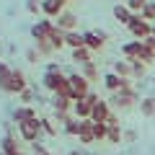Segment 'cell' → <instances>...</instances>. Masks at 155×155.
<instances>
[{"mask_svg":"<svg viewBox=\"0 0 155 155\" xmlns=\"http://www.w3.org/2000/svg\"><path fill=\"white\" fill-rule=\"evenodd\" d=\"M140 49H142V41L134 39V41H127V44L122 47V54H124V60H137V57H140Z\"/></svg>","mask_w":155,"mask_h":155,"instance_id":"ac0fdd59","label":"cell"},{"mask_svg":"<svg viewBox=\"0 0 155 155\" xmlns=\"http://www.w3.org/2000/svg\"><path fill=\"white\" fill-rule=\"evenodd\" d=\"M26 57H28V62H36V60H39V52H36V49H28Z\"/></svg>","mask_w":155,"mask_h":155,"instance_id":"60d3db41","label":"cell"},{"mask_svg":"<svg viewBox=\"0 0 155 155\" xmlns=\"http://www.w3.org/2000/svg\"><path fill=\"white\" fill-rule=\"evenodd\" d=\"M137 60H142L145 65H150V62H155V49H150V47L142 44V49H140V57Z\"/></svg>","mask_w":155,"mask_h":155,"instance_id":"d6a6232c","label":"cell"},{"mask_svg":"<svg viewBox=\"0 0 155 155\" xmlns=\"http://www.w3.org/2000/svg\"><path fill=\"white\" fill-rule=\"evenodd\" d=\"M147 3H150V0H127V8H129L132 13H140L145 5H147Z\"/></svg>","mask_w":155,"mask_h":155,"instance_id":"e575fe53","label":"cell"},{"mask_svg":"<svg viewBox=\"0 0 155 155\" xmlns=\"http://www.w3.org/2000/svg\"><path fill=\"white\" fill-rule=\"evenodd\" d=\"M119 3H127V0H119Z\"/></svg>","mask_w":155,"mask_h":155,"instance_id":"f907efd6","label":"cell"},{"mask_svg":"<svg viewBox=\"0 0 155 155\" xmlns=\"http://www.w3.org/2000/svg\"><path fill=\"white\" fill-rule=\"evenodd\" d=\"M18 134H21V140H26V142H36V140L41 137V124H39V119L21 122L18 124Z\"/></svg>","mask_w":155,"mask_h":155,"instance_id":"277c9868","label":"cell"},{"mask_svg":"<svg viewBox=\"0 0 155 155\" xmlns=\"http://www.w3.org/2000/svg\"><path fill=\"white\" fill-rule=\"evenodd\" d=\"M47 72H62V70H60L57 62H49V65H47Z\"/></svg>","mask_w":155,"mask_h":155,"instance_id":"b9f144b4","label":"cell"},{"mask_svg":"<svg viewBox=\"0 0 155 155\" xmlns=\"http://www.w3.org/2000/svg\"><path fill=\"white\" fill-rule=\"evenodd\" d=\"M18 96H21V101H23V106H28V101L34 98V93H31V91H28V88L23 91V93H18Z\"/></svg>","mask_w":155,"mask_h":155,"instance_id":"f35d334b","label":"cell"},{"mask_svg":"<svg viewBox=\"0 0 155 155\" xmlns=\"http://www.w3.org/2000/svg\"><path fill=\"white\" fill-rule=\"evenodd\" d=\"M83 36H85V47H88L91 52H98L101 47L106 44L109 34H106V31H101V28H96V31H85Z\"/></svg>","mask_w":155,"mask_h":155,"instance_id":"5b68a950","label":"cell"},{"mask_svg":"<svg viewBox=\"0 0 155 155\" xmlns=\"http://www.w3.org/2000/svg\"><path fill=\"white\" fill-rule=\"evenodd\" d=\"M91 109H93V104H91L88 98L72 101V114H75V119H88V116H91Z\"/></svg>","mask_w":155,"mask_h":155,"instance_id":"5bb4252c","label":"cell"},{"mask_svg":"<svg viewBox=\"0 0 155 155\" xmlns=\"http://www.w3.org/2000/svg\"><path fill=\"white\" fill-rule=\"evenodd\" d=\"M106 142H111V145H122V142H124V132H122V127H119V124H109Z\"/></svg>","mask_w":155,"mask_h":155,"instance_id":"44dd1931","label":"cell"},{"mask_svg":"<svg viewBox=\"0 0 155 155\" xmlns=\"http://www.w3.org/2000/svg\"><path fill=\"white\" fill-rule=\"evenodd\" d=\"M134 137H137V134H134L132 129H129V132H124V142H134Z\"/></svg>","mask_w":155,"mask_h":155,"instance_id":"ee69618b","label":"cell"},{"mask_svg":"<svg viewBox=\"0 0 155 155\" xmlns=\"http://www.w3.org/2000/svg\"><path fill=\"white\" fill-rule=\"evenodd\" d=\"M111 104L116 106V109H129V106H134L137 104V91L134 88H124V91H116V93H111Z\"/></svg>","mask_w":155,"mask_h":155,"instance_id":"3957f363","label":"cell"},{"mask_svg":"<svg viewBox=\"0 0 155 155\" xmlns=\"http://www.w3.org/2000/svg\"><path fill=\"white\" fill-rule=\"evenodd\" d=\"M129 65H132V78H142L145 70H147V65L142 60H129Z\"/></svg>","mask_w":155,"mask_h":155,"instance_id":"4dcf8cb0","label":"cell"},{"mask_svg":"<svg viewBox=\"0 0 155 155\" xmlns=\"http://www.w3.org/2000/svg\"><path fill=\"white\" fill-rule=\"evenodd\" d=\"M109 114H111V109H109V101H98V104H93V109H91V122H106L109 119Z\"/></svg>","mask_w":155,"mask_h":155,"instance_id":"7c38bea8","label":"cell"},{"mask_svg":"<svg viewBox=\"0 0 155 155\" xmlns=\"http://www.w3.org/2000/svg\"><path fill=\"white\" fill-rule=\"evenodd\" d=\"M62 11H65V5H62L60 0H41V13H44V16L57 18Z\"/></svg>","mask_w":155,"mask_h":155,"instance_id":"2e32d148","label":"cell"},{"mask_svg":"<svg viewBox=\"0 0 155 155\" xmlns=\"http://www.w3.org/2000/svg\"><path fill=\"white\" fill-rule=\"evenodd\" d=\"M114 72L119 78H132V65H129V60H116L114 62Z\"/></svg>","mask_w":155,"mask_h":155,"instance_id":"484cf974","label":"cell"},{"mask_svg":"<svg viewBox=\"0 0 155 155\" xmlns=\"http://www.w3.org/2000/svg\"><path fill=\"white\" fill-rule=\"evenodd\" d=\"M70 155H83V153H78V150H72V153H70Z\"/></svg>","mask_w":155,"mask_h":155,"instance_id":"bcb514c9","label":"cell"},{"mask_svg":"<svg viewBox=\"0 0 155 155\" xmlns=\"http://www.w3.org/2000/svg\"><path fill=\"white\" fill-rule=\"evenodd\" d=\"M67 80H70V96H72V101H78V98H85V96L91 93V83L85 80L80 72H75V75H67Z\"/></svg>","mask_w":155,"mask_h":155,"instance_id":"6da1fadb","label":"cell"},{"mask_svg":"<svg viewBox=\"0 0 155 155\" xmlns=\"http://www.w3.org/2000/svg\"><path fill=\"white\" fill-rule=\"evenodd\" d=\"M49 41H52V47H54L57 52L65 47V31H62V28H57V23H54V28H52V34H49Z\"/></svg>","mask_w":155,"mask_h":155,"instance_id":"d4e9b609","label":"cell"},{"mask_svg":"<svg viewBox=\"0 0 155 155\" xmlns=\"http://www.w3.org/2000/svg\"><path fill=\"white\" fill-rule=\"evenodd\" d=\"M83 70H80V75L88 80V83H93V80H98V67H96V62H85V65H80Z\"/></svg>","mask_w":155,"mask_h":155,"instance_id":"cb8c5ba5","label":"cell"},{"mask_svg":"<svg viewBox=\"0 0 155 155\" xmlns=\"http://www.w3.org/2000/svg\"><path fill=\"white\" fill-rule=\"evenodd\" d=\"M31 153H34V155H52L49 150L44 147V145L39 142V140H36V142H31Z\"/></svg>","mask_w":155,"mask_h":155,"instance_id":"d590c367","label":"cell"},{"mask_svg":"<svg viewBox=\"0 0 155 155\" xmlns=\"http://www.w3.org/2000/svg\"><path fill=\"white\" fill-rule=\"evenodd\" d=\"M8 80H11V67L5 62H0V91L8 93Z\"/></svg>","mask_w":155,"mask_h":155,"instance_id":"83f0119b","label":"cell"},{"mask_svg":"<svg viewBox=\"0 0 155 155\" xmlns=\"http://www.w3.org/2000/svg\"><path fill=\"white\" fill-rule=\"evenodd\" d=\"M26 8L31 13H39V11H41V0H26Z\"/></svg>","mask_w":155,"mask_h":155,"instance_id":"8d00e7d4","label":"cell"},{"mask_svg":"<svg viewBox=\"0 0 155 155\" xmlns=\"http://www.w3.org/2000/svg\"><path fill=\"white\" fill-rule=\"evenodd\" d=\"M127 28H129V34H132L134 39H140V41H142L145 36H150V34H153V23H147L140 13H134V16H132V21L127 23Z\"/></svg>","mask_w":155,"mask_h":155,"instance_id":"7a4b0ae2","label":"cell"},{"mask_svg":"<svg viewBox=\"0 0 155 155\" xmlns=\"http://www.w3.org/2000/svg\"><path fill=\"white\" fill-rule=\"evenodd\" d=\"M39 124H41V134H47V137H54L57 134V127L49 122V119H39Z\"/></svg>","mask_w":155,"mask_h":155,"instance_id":"836d02e7","label":"cell"},{"mask_svg":"<svg viewBox=\"0 0 155 155\" xmlns=\"http://www.w3.org/2000/svg\"><path fill=\"white\" fill-rule=\"evenodd\" d=\"M85 98H88L91 104H98V101H101V98H98V96H96V93H88V96H85Z\"/></svg>","mask_w":155,"mask_h":155,"instance_id":"f6af8a7d","label":"cell"},{"mask_svg":"<svg viewBox=\"0 0 155 155\" xmlns=\"http://www.w3.org/2000/svg\"><path fill=\"white\" fill-rule=\"evenodd\" d=\"M106 132H109V124H106V122H93V137H96V142H106Z\"/></svg>","mask_w":155,"mask_h":155,"instance_id":"4316f807","label":"cell"},{"mask_svg":"<svg viewBox=\"0 0 155 155\" xmlns=\"http://www.w3.org/2000/svg\"><path fill=\"white\" fill-rule=\"evenodd\" d=\"M60 3H62V5H67V3H70V0H60Z\"/></svg>","mask_w":155,"mask_h":155,"instance_id":"7dc6e473","label":"cell"},{"mask_svg":"<svg viewBox=\"0 0 155 155\" xmlns=\"http://www.w3.org/2000/svg\"><path fill=\"white\" fill-rule=\"evenodd\" d=\"M36 52H39V54H52L54 47H52L49 39H36Z\"/></svg>","mask_w":155,"mask_h":155,"instance_id":"f546056e","label":"cell"},{"mask_svg":"<svg viewBox=\"0 0 155 155\" xmlns=\"http://www.w3.org/2000/svg\"><path fill=\"white\" fill-rule=\"evenodd\" d=\"M65 47H70V49H80V47H85V36L78 31H67L65 34Z\"/></svg>","mask_w":155,"mask_h":155,"instance_id":"d6986e66","label":"cell"},{"mask_svg":"<svg viewBox=\"0 0 155 155\" xmlns=\"http://www.w3.org/2000/svg\"><path fill=\"white\" fill-rule=\"evenodd\" d=\"M78 140H80L83 145H93V142H96V137H93V122H91V119H80Z\"/></svg>","mask_w":155,"mask_h":155,"instance_id":"30bf717a","label":"cell"},{"mask_svg":"<svg viewBox=\"0 0 155 155\" xmlns=\"http://www.w3.org/2000/svg\"><path fill=\"white\" fill-rule=\"evenodd\" d=\"M31 119H36V109H34V106H18V109L13 111V122L16 124L31 122Z\"/></svg>","mask_w":155,"mask_h":155,"instance_id":"9a60e30c","label":"cell"},{"mask_svg":"<svg viewBox=\"0 0 155 155\" xmlns=\"http://www.w3.org/2000/svg\"><path fill=\"white\" fill-rule=\"evenodd\" d=\"M18 155H26V153H23V150H21V153H18Z\"/></svg>","mask_w":155,"mask_h":155,"instance_id":"681fc988","label":"cell"},{"mask_svg":"<svg viewBox=\"0 0 155 155\" xmlns=\"http://www.w3.org/2000/svg\"><path fill=\"white\" fill-rule=\"evenodd\" d=\"M41 83H44V88H47V91L57 93V91H60V85H62V83H67V75H65V72H44Z\"/></svg>","mask_w":155,"mask_h":155,"instance_id":"ba28073f","label":"cell"},{"mask_svg":"<svg viewBox=\"0 0 155 155\" xmlns=\"http://www.w3.org/2000/svg\"><path fill=\"white\" fill-rule=\"evenodd\" d=\"M153 36H155V23H153Z\"/></svg>","mask_w":155,"mask_h":155,"instance_id":"c3c4849f","label":"cell"},{"mask_svg":"<svg viewBox=\"0 0 155 155\" xmlns=\"http://www.w3.org/2000/svg\"><path fill=\"white\" fill-rule=\"evenodd\" d=\"M21 153V142H16L13 134H5L0 140V155H18Z\"/></svg>","mask_w":155,"mask_h":155,"instance_id":"4fadbf2b","label":"cell"},{"mask_svg":"<svg viewBox=\"0 0 155 155\" xmlns=\"http://www.w3.org/2000/svg\"><path fill=\"white\" fill-rule=\"evenodd\" d=\"M106 124H119V116H116L114 111H111V114H109V119H106Z\"/></svg>","mask_w":155,"mask_h":155,"instance_id":"7bdbcfd3","label":"cell"},{"mask_svg":"<svg viewBox=\"0 0 155 155\" xmlns=\"http://www.w3.org/2000/svg\"><path fill=\"white\" fill-rule=\"evenodd\" d=\"M140 114L142 116H155V96L140 98Z\"/></svg>","mask_w":155,"mask_h":155,"instance_id":"603a6c76","label":"cell"},{"mask_svg":"<svg viewBox=\"0 0 155 155\" xmlns=\"http://www.w3.org/2000/svg\"><path fill=\"white\" fill-rule=\"evenodd\" d=\"M52 28H54V21H49V18H41L39 23H34V26H31V36H34V41H36V39H49Z\"/></svg>","mask_w":155,"mask_h":155,"instance_id":"9c48e42d","label":"cell"},{"mask_svg":"<svg viewBox=\"0 0 155 155\" xmlns=\"http://www.w3.org/2000/svg\"><path fill=\"white\" fill-rule=\"evenodd\" d=\"M91 57H93V52H91L88 47H80V49H72V57H70V60L78 62V65H85V62H93Z\"/></svg>","mask_w":155,"mask_h":155,"instance_id":"7402d4cb","label":"cell"},{"mask_svg":"<svg viewBox=\"0 0 155 155\" xmlns=\"http://www.w3.org/2000/svg\"><path fill=\"white\" fill-rule=\"evenodd\" d=\"M132 16H134V13L127 8V3H116V5H114V18H116L119 23H124V26H127V23L132 21Z\"/></svg>","mask_w":155,"mask_h":155,"instance_id":"e0dca14e","label":"cell"},{"mask_svg":"<svg viewBox=\"0 0 155 155\" xmlns=\"http://www.w3.org/2000/svg\"><path fill=\"white\" fill-rule=\"evenodd\" d=\"M140 16H142L147 23H155V3H153V0H150L147 5H145L142 11H140Z\"/></svg>","mask_w":155,"mask_h":155,"instance_id":"f1b7e54d","label":"cell"},{"mask_svg":"<svg viewBox=\"0 0 155 155\" xmlns=\"http://www.w3.org/2000/svg\"><path fill=\"white\" fill-rule=\"evenodd\" d=\"M57 28H62V31H75L78 28V16L75 13H70V11H62L60 16H57Z\"/></svg>","mask_w":155,"mask_h":155,"instance_id":"8fae6325","label":"cell"},{"mask_svg":"<svg viewBox=\"0 0 155 155\" xmlns=\"http://www.w3.org/2000/svg\"><path fill=\"white\" fill-rule=\"evenodd\" d=\"M104 85L111 91V93H116V91H124V88H132L129 78H119L116 72H109V75H104Z\"/></svg>","mask_w":155,"mask_h":155,"instance_id":"8992f818","label":"cell"},{"mask_svg":"<svg viewBox=\"0 0 155 155\" xmlns=\"http://www.w3.org/2000/svg\"><path fill=\"white\" fill-rule=\"evenodd\" d=\"M28 85H26V75H23L18 67L11 70V80H8V93H23Z\"/></svg>","mask_w":155,"mask_h":155,"instance_id":"52a82bcc","label":"cell"},{"mask_svg":"<svg viewBox=\"0 0 155 155\" xmlns=\"http://www.w3.org/2000/svg\"><path fill=\"white\" fill-rule=\"evenodd\" d=\"M78 127H80V119H70V122L62 124L65 134H70V137H78Z\"/></svg>","mask_w":155,"mask_h":155,"instance_id":"1f68e13d","label":"cell"},{"mask_svg":"<svg viewBox=\"0 0 155 155\" xmlns=\"http://www.w3.org/2000/svg\"><path fill=\"white\" fill-rule=\"evenodd\" d=\"M54 116H57V122H60V124H65V122H70V119H72L70 111H54Z\"/></svg>","mask_w":155,"mask_h":155,"instance_id":"74e56055","label":"cell"},{"mask_svg":"<svg viewBox=\"0 0 155 155\" xmlns=\"http://www.w3.org/2000/svg\"><path fill=\"white\" fill-rule=\"evenodd\" d=\"M52 109H54V111H72V98L54 93V96H52Z\"/></svg>","mask_w":155,"mask_h":155,"instance_id":"ffe728a7","label":"cell"},{"mask_svg":"<svg viewBox=\"0 0 155 155\" xmlns=\"http://www.w3.org/2000/svg\"><path fill=\"white\" fill-rule=\"evenodd\" d=\"M142 44L150 47V49H155V36H153V34H150V36H145V39H142Z\"/></svg>","mask_w":155,"mask_h":155,"instance_id":"ab89813d","label":"cell"}]
</instances>
